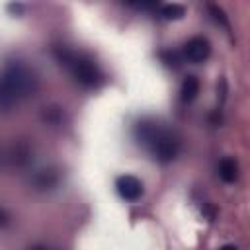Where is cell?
Returning <instances> with one entry per match:
<instances>
[{
	"instance_id": "obj_5",
	"label": "cell",
	"mask_w": 250,
	"mask_h": 250,
	"mask_svg": "<svg viewBox=\"0 0 250 250\" xmlns=\"http://www.w3.org/2000/svg\"><path fill=\"white\" fill-rule=\"evenodd\" d=\"M115 188L119 191V195L127 201H137L143 195V182L135 176H119L115 182Z\"/></svg>"
},
{
	"instance_id": "obj_3",
	"label": "cell",
	"mask_w": 250,
	"mask_h": 250,
	"mask_svg": "<svg viewBox=\"0 0 250 250\" xmlns=\"http://www.w3.org/2000/svg\"><path fill=\"white\" fill-rule=\"evenodd\" d=\"M68 66L72 68L76 80H78L82 86L92 88V86L100 84V80H102L100 68H98L90 59H82V57H74V55H72V59L68 61Z\"/></svg>"
},
{
	"instance_id": "obj_1",
	"label": "cell",
	"mask_w": 250,
	"mask_h": 250,
	"mask_svg": "<svg viewBox=\"0 0 250 250\" xmlns=\"http://www.w3.org/2000/svg\"><path fill=\"white\" fill-rule=\"evenodd\" d=\"M37 80L21 62H10L0 74V109H10L18 100L33 94Z\"/></svg>"
},
{
	"instance_id": "obj_2",
	"label": "cell",
	"mask_w": 250,
	"mask_h": 250,
	"mask_svg": "<svg viewBox=\"0 0 250 250\" xmlns=\"http://www.w3.org/2000/svg\"><path fill=\"white\" fill-rule=\"evenodd\" d=\"M139 143H143L145 146H148L154 154L156 160L160 162H170L176 158L178 150H180V143L174 135H170L168 131H164L162 127H158L152 121H141L135 129Z\"/></svg>"
},
{
	"instance_id": "obj_9",
	"label": "cell",
	"mask_w": 250,
	"mask_h": 250,
	"mask_svg": "<svg viewBox=\"0 0 250 250\" xmlns=\"http://www.w3.org/2000/svg\"><path fill=\"white\" fill-rule=\"evenodd\" d=\"M160 14H162L166 20H182V18L186 16V10H184V6H180V4H168V6H162Z\"/></svg>"
},
{
	"instance_id": "obj_6",
	"label": "cell",
	"mask_w": 250,
	"mask_h": 250,
	"mask_svg": "<svg viewBox=\"0 0 250 250\" xmlns=\"http://www.w3.org/2000/svg\"><path fill=\"white\" fill-rule=\"evenodd\" d=\"M219 176H221V180L227 182V184L234 182V180L238 178V166H236V162H234L232 158H223V160L219 162Z\"/></svg>"
},
{
	"instance_id": "obj_10",
	"label": "cell",
	"mask_w": 250,
	"mask_h": 250,
	"mask_svg": "<svg viewBox=\"0 0 250 250\" xmlns=\"http://www.w3.org/2000/svg\"><path fill=\"white\" fill-rule=\"evenodd\" d=\"M43 119L45 121H51V123H59L61 121V109L59 107H45Z\"/></svg>"
},
{
	"instance_id": "obj_4",
	"label": "cell",
	"mask_w": 250,
	"mask_h": 250,
	"mask_svg": "<svg viewBox=\"0 0 250 250\" xmlns=\"http://www.w3.org/2000/svg\"><path fill=\"white\" fill-rule=\"evenodd\" d=\"M184 55L191 62H203L211 55V45L205 37H191L184 45Z\"/></svg>"
},
{
	"instance_id": "obj_11",
	"label": "cell",
	"mask_w": 250,
	"mask_h": 250,
	"mask_svg": "<svg viewBox=\"0 0 250 250\" xmlns=\"http://www.w3.org/2000/svg\"><path fill=\"white\" fill-rule=\"evenodd\" d=\"M125 2L135 8H141V10H152L158 4V0H125Z\"/></svg>"
},
{
	"instance_id": "obj_12",
	"label": "cell",
	"mask_w": 250,
	"mask_h": 250,
	"mask_svg": "<svg viewBox=\"0 0 250 250\" xmlns=\"http://www.w3.org/2000/svg\"><path fill=\"white\" fill-rule=\"evenodd\" d=\"M162 59L166 61V64H178V57L174 55V53H162Z\"/></svg>"
},
{
	"instance_id": "obj_14",
	"label": "cell",
	"mask_w": 250,
	"mask_h": 250,
	"mask_svg": "<svg viewBox=\"0 0 250 250\" xmlns=\"http://www.w3.org/2000/svg\"><path fill=\"white\" fill-rule=\"evenodd\" d=\"M8 223H10V217H8V213L0 207V229H2V227H6Z\"/></svg>"
},
{
	"instance_id": "obj_13",
	"label": "cell",
	"mask_w": 250,
	"mask_h": 250,
	"mask_svg": "<svg viewBox=\"0 0 250 250\" xmlns=\"http://www.w3.org/2000/svg\"><path fill=\"white\" fill-rule=\"evenodd\" d=\"M211 12L215 14V20H219V21H223L225 25H229V21H227V18H225V14H223V12L219 10V8H215V6H213V8H211Z\"/></svg>"
},
{
	"instance_id": "obj_8",
	"label": "cell",
	"mask_w": 250,
	"mask_h": 250,
	"mask_svg": "<svg viewBox=\"0 0 250 250\" xmlns=\"http://www.w3.org/2000/svg\"><path fill=\"white\" fill-rule=\"evenodd\" d=\"M59 182V176L55 170H41L37 176H35V186L41 188V189H51L55 188Z\"/></svg>"
},
{
	"instance_id": "obj_7",
	"label": "cell",
	"mask_w": 250,
	"mask_h": 250,
	"mask_svg": "<svg viewBox=\"0 0 250 250\" xmlns=\"http://www.w3.org/2000/svg\"><path fill=\"white\" fill-rule=\"evenodd\" d=\"M197 92H199V80L195 78V76H186L184 78V82H182V90H180V94H182V100L184 102H191L195 96H197Z\"/></svg>"
}]
</instances>
